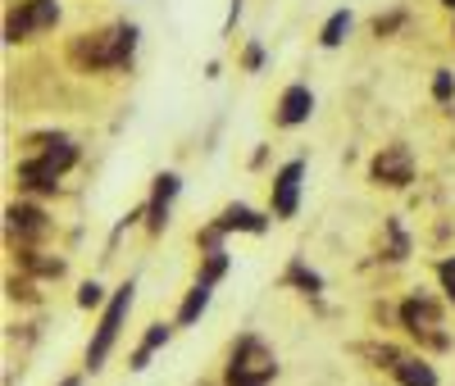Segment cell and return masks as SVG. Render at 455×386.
Masks as SVG:
<instances>
[{"mask_svg": "<svg viewBox=\"0 0 455 386\" xmlns=\"http://www.w3.org/2000/svg\"><path fill=\"white\" fill-rule=\"evenodd\" d=\"M137 51V28L132 23H119L109 32H96V36H83L73 46V59L87 64V68H124Z\"/></svg>", "mask_w": 455, "mask_h": 386, "instance_id": "obj_1", "label": "cell"}, {"mask_svg": "<svg viewBox=\"0 0 455 386\" xmlns=\"http://www.w3.org/2000/svg\"><path fill=\"white\" fill-rule=\"evenodd\" d=\"M73 160H78V146L64 141V137H55V141H46L42 150H36L32 160L19 164V182L32 186V191H51V186L73 169Z\"/></svg>", "mask_w": 455, "mask_h": 386, "instance_id": "obj_2", "label": "cell"}, {"mask_svg": "<svg viewBox=\"0 0 455 386\" xmlns=\"http://www.w3.org/2000/svg\"><path fill=\"white\" fill-rule=\"evenodd\" d=\"M274 373H278V364H274L269 345L259 336H242L233 351V364H228V386H269Z\"/></svg>", "mask_w": 455, "mask_h": 386, "instance_id": "obj_3", "label": "cell"}, {"mask_svg": "<svg viewBox=\"0 0 455 386\" xmlns=\"http://www.w3.org/2000/svg\"><path fill=\"white\" fill-rule=\"evenodd\" d=\"M128 309H132V282H124V287H119V295L109 300L105 319H100V327H96V336H92V345H87V364H92V368H100V364H105L114 336H119V327H124V319H128Z\"/></svg>", "mask_w": 455, "mask_h": 386, "instance_id": "obj_4", "label": "cell"}, {"mask_svg": "<svg viewBox=\"0 0 455 386\" xmlns=\"http://www.w3.org/2000/svg\"><path fill=\"white\" fill-rule=\"evenodd\" d=\"M60 19V0H23V5L10 14V42H28L32 32H46Z\"/></svg>", "mask_w": 455, "mask_h": 386, "instance_id": "obj_5", "label": "cell"}, {"mask_svg": "<svg viewBox=\"0 0 455 386\" xmlns=\"http://www.w3.org/2000/svg\"><path fill=\"white\" fill-rule=\"evenodd\" d=\"M401 323L419 336V341H428V345H446V336L437 332V327H442V314H437V304L424 300V295H414V300L401 304Z\"/></svg>", "mask_w": 455, "mask_h": 386, "instance_id": "obj_6", "label": "cell"}, {"mask_svg": "<svg viewBox=\"0 0 455 386\" xmlns=\"http://www.w3.org/2000/svg\"><path fill=\"white\" fill-rule=\"evenodd\" d=\"M373 177H378V182H387V186H405V182L414 177L410 150H405V146H387V150L373 160Z\"/></svg>", "mask_w": 455, "mask_h": 386, "instance_id": "obj_7", "label": "cell"}, {"mask_svg": "<svg viewBox=\"0 0 455 386\" xmlns=\"http://www.w3.org/2000/svg\"><path fill=\"white\" fill-rule=\"evenodd\" d=\"M300 164H287L278 177H274V214L278 218H291L296 214V196H300Z\"/></svg>", "mask_w": 455, "mask_h": 386, "instance_id": "obj_8", "label": "cell"}, {"mask_svg": "<svg viewBox=\"0 0 455 386\" xmlns=\"http://www.w3.org/2000/svg\"><path fill=\"white\" fill-rule=\"evenodd\" d=\"M310 109H315L310 87H287V91H283V105H278V123H283V128H296V123L310 119Z\"/></svg>", "mask_w": 455, "mask_h": 386, "instance_id": "obj_9", "label": "cell"}, {"mask_svg": "<svg viewBox=\"0 0 455 386\" xmlns=\"http://www.w3.org/2000/svg\"><path fill=\"white\" fill-rule=\"evenodd\" d=\"M178 196V177L173 173H164V177H156V196H150V227H164L169 223V201Z\"/></svg>", "mask_w": 455, "mask_h": 386, "instance_id": "obj_10", "label": "cell"}, {"mask_svg": "<svg viewBox=\"0 0 455 386\" xmlns=\"http://www.w3.org/2000/svg\"><path fill=\"white\" fill-rule=\"evenodd\" d=\"M233 227H242V232H264V218H259L255 209H246V205H228L223 218L214 223V232H233Z\"/></svg>", "mask_w": 455, "mask_h": 386, "instance_id": "obj_11", "label": "cell"}, {"mask_svg": "<svg viewBox=\"0 0 455 386\" xmlns=\"http://www.w3.org/2000/svg\"><path fill=\"white\" fill-rule=\"evenodd\" d=\"M10 227L19 232V237H42V232H46V214L32 209V205H14L10 209Z\"/></svg>", "mask_w": 455, "mask_h": 386, "instance_id": "obj_12", "label": "cell"}, {"mask_svg": "<svg viewBox=\"0 0 455 386\" xmlns=\"http://www.w3.org/2000/svg\"><path fill=\"white\" fill-rule=\"evenodd\" d=\"M392 368H396V377H401L405 386H437V377H433V368H428L424 359H410V355H401Z\"/></svg>", "mask_w": 455, "mask_h": 386, "instance_id": "obj_13", "label": "cell"}, {"mask_svg": "<svg viewBox=\"0 0 455 386\" xmlns=\"http://www.w3.org/2000/svg\"><path fill=\"white\" fill-rule=\"evenodd\" d=\"M205 304H210V282H196V287H192V295L182 300V314H178V323H196V319L205 314Z\"/></svg>", "mask_w": 455, "mask_h": 386, "instance_id": "obj_14", "label": "cell"}, {"mask_svg": "<svg viewBox=\"0 0 455 386\" xmlns=\"http://www.w3.org/2000/svg\"><path fill=\"white\" fill-rule=\"evenodd\" d=\"M164 341H169V327H164V323H160V327H150V332H146V341L137 345V355H132V368H146V359L156 355Z\"/></svg>", "mask_w": 455, "mask_h": 386, "instance_id": "obj_15", "label": "cell"}, {"mask_svg": "<svg viewBox=\"0 0 455 386\" xmlns=\"http://www.w3.org/2000/svg\"><path fill=\"white\" fill-rule=\"evenodd\" d=\"M351 32V14L347 10H337L328 23H323V46H341V36Z\"/></svg>", "mask_w": 455, "mask_h": 386, "instance_id": "obj_16", "label": "cell"}, {"mask_svg": "<svg viewBox=\"0 0 455 386\" xmlns=\"http://www.w3.org/2000/svg\"><path fill=\"white\" fill-rule=\"evenodd\" d=\"M291 282H300V287H306V291H319V278L310 273L306 264H291Z\"/></svg>", "mask_w": 455, "mask_h": 386, "instance_id": "obj_17", "label": "cell"}, {"mask_svg": "<svg viewBox=\"0 0 455 386\" xmlns=\"http://www.w3.org/2000/svg\"><path fill=\"white\" fill-rule=\"evenodd\" d=\"M433 91H437V100H451V91H455L451 73H437V77H433Z\"/></svg>", "mask_w": 455, "mask_h": 386, "instance_id": "obj_18", "label": "cell"}, {"mask_svg": "<svg viewBox=\"0 0 455 386\" xmlns=\"http://www.w3.org/2000/svg\"><path fill=\"white\" fill-rule=\"evenodd\" d=\"M442 287H446V295H451V304H455V259L442 264Z\"/></svg>", "mask_w": 455, "mask_h": 386, "instance_id": "obj_19", "label": "cell"}, {"mask_svg": "<svg viewBox=\"0 0 455 386\" xmlns=\"http://www.w3.org/2000/svg\"><path fill=\"white\" fill-rule=\"evenodd\" d=\"M78 304H83V309L100 304V287H96V282H87V287H83V295H78Z\"/></svg>", "mask_w": 455, "mask_h": 386, "instance_id": "obj_20", "label": "cell"}, {"mask_svg": "<svg viewBox=\"0 0 455 386\" xmlns=\"http://www.w3.org/2000/svg\"><path fill=\"white\" fill-rule=\"evenodd\" d=\"M259 59H264V51H259V46H251V51H246V68H259Z\"/></svg>", "mask_w": 455, "mask_h": 386, "instance_id": "obj_21", "label": "cell"}, {"mask_svg": "<svg viewBox=\"0 0 455 386\" xmlns=\"http://www.w3.org/2000/svg\"><path fill=\"white\" fill-rule=\"evenodd\" d=\"M64 386H78V382H73V377H68V382H64Z\"/></svg>", "mask_w": 455, "mask_h": 386, "instance_id": "obj_22", "label": "cell"}, {"mask_svg": "<svg viewBox=\"0 0 455 386\" xmlns=\"http://www.w3.org/2000/svg\"><path fill=\"white\" fill-rule=\"evenodd\" d=\"M446 5H451V10H455V0H446Z\"/></svg>", "mask_w": 455, "mask_h": 386, "instance_id": "obj_23", "label": "cell"}]
</instances>
